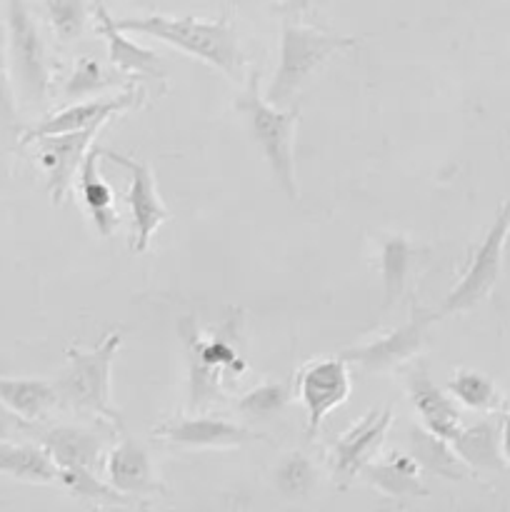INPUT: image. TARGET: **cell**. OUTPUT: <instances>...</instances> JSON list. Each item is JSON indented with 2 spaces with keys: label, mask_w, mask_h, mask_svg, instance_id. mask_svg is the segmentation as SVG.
<instances>
[{
  "label": "cell",
  "mask_w": 510,
  "mask_h": 512,
  "mask_svg": "<svg viewBox=\"0 0 510 512\" xmlns=\"http://www.w3.org/2000/svg\"><path fill=\"white\" fill-rule=\"evenodd\" d=\"M415 248L403 235H388L380 245V273H383V308H393L403 295L405 283L413 273Z\"/></svg>",
  "instance_id": "cell-25"
},
{
  "label": "cell",
  "mask_w": 510,
  "mask_h": 512,
  "mask_svg": "<svg viewBox=\"0 0 510 512\" xmlns=\"http://www.w3.org/2000/svg\"><path fill=\"white\" fill-rule=\"evenodd\" d=\"M98 130H83V133H63V135H45V138L33 140L25 148H33V158L43 168L45 180H48V193L55 205L63 203L73 190L78 170L83 165L85 155L93 148V140Z\"/></svg>",
  "instance_id": "cell-12"
},
{
  "label": "cell",
  "mask_w": 510,
  "mask_h": 512,
  "mask_svg": "<svg viewBox=\"0 0 510 512\" xmlns=\"http://www.w3.org/2000/svg\"><path fill=\"white\" fill-rule=\"evenodd\" d=\"M500 455L505 468L510 470V413L500 415Z\"/></svg>",
  "instance_id": "cell-33"
},
{
  "label": "cell",
  "mask_w": 510,
  "mask_h": 512,
  "mask_svg": "<svg viewBox=\"0 0 510 512\" xmlns=\"http://www.w3.org/2000/svg\"><path fill=\"white\" fill-rule=\"evenodd\" d=\"M125 33L150 35L160 43L178 48L203 63L213 65L220 73L228 75L230 80L243 78L245 55L240 50L238 33L225 18L205 20L195 15H140V18H120L115 20Z\"/></svg>",
  "instance_id": "cell-1"
},
{
  "label": "cell",
  "mask_w": 510,
  "mask_h": 512,
  "mask_svg": "<svg viewBox=\"0 0 510 512\" xmlns=\"http://www.w3.org/2000/svg\"><path fill=\"white\" fill-rule=\"evenodd\" d=\"M155 438L168 440V443L178 445V448H240V445L258 443V440H268L265 435L255 433V430L245 428V425H235L230 420L210 418V415H195V418H178L170 423L160 425L153 430Z\"/></svg>",
  "instance_id": "cell-15"
},
{
  "label": "cell",
  "mask_w": 510,
  "mask_h": 512,
  "mask_svg": "<svg viewBox=\"0 0 510 512\" xmlns=\"http://www.w3.org/2000/svg\"><path fill=\"white\" fill-rule=\"evenodd\" d=\"M95 20H98V33L108 43V60L113 68L123 70V73L148 75V78H163V58L155 50L133 43L125 30L115 25V18H110L100 0L95 3Z\"/></svg>",
  "instance_id": "cell-18"
},
{
  "label": "cell",
  "mask_w": 510,
  "mask_h": 512,
  "mask_svg": "<svg viewBox=\"0 0 510 512\" xmlns=\"http://www.w3.org/2000/svg\"><path fill=\"white\" fill-rule=\"evenodd\" d=\"M433 320H438L435 313L415 310L413 318L400 325L398 330L383 335V338L370 340L365 345H358V348L345 350L343 358L348 363H355L358 368H363L365 373H383V370L395 368V365L408 363L423 348L425 330H428V325Z\"/></svg>",
  "instance_id": "cell-13"
},
{
  "label": "cell",
  "mask_w": 510,
  "mask_h": 512,
  "mask_svg": "<svg viewBox=\"0 0 510 512\" xmlns=\"http://www.w3.org/2000/svg\"><path fill=\"white\" fill-rule=\"evenodd\" d=\"M510 235V200H505L498 208L493 225L485 233L483 243L478 245V250L470 258L468 270L463 273V278L458 280L453 290H450L448 298L443 300L440 310H435V318H445V315L465 313V310H473L475 305L483 303L490 293H493L495 283L500 280L503 273V255H505V243H508Z\"/></svg>",
  "instance_id": "cell-7"
},
{
  "label": "cell",
  "mask_w": 510,
  "mask_h": 512,
  "mask_svg": "<svg viewBox=\"0 0 510 512\" xmlns=\"http://www.w3.org/2000/svg\"><path fill=\"white\" fill-rule=\"evenodd\" d=\"M288 398L290 390L285 385H260L238 400V410L248 418H270L285 408Z\"/></svg>",
  "instance_id": "cell-30"
},
{
  "label": "cell",
  "mask_w": 510,
  "mask_h": 512,
  "mask_svg": "<svg viewBox=\"0 0 510 512\" xmlns=\"http://www.w3.org/2000/svg\"><path fill=\"white\" fill-rule=\"evenodd\" d=\"M105 473H108V483L115 490H120L128 498H135L143 503L145 498L155 493H165L163 483L158 480L150 460L148 450L133 438L123 435L118 445L105 458Z\"/></svg>",
  "instance_id": "cell-16"
},
{
  "label": "cell",
  "mask_w": 510,
  "mask_h": 512,
  "mask_svg": "<svg viewBox=\"0 0 510 512\" xmlns=\"http://www.w3.org/2000/svg\"><path fill=\"white\" fill-rule=\"evenodd\" d=\"M120 345H123V335L110 333L93 350H65L68 368L55 380V390H58L60 405L75 413L105 420L123 433V418L110 395V375H113V360Z\"/></svg>",
  "instance_id": "cell-3"
},
{
  "label": "cell",
  "mask_w": 510,
  "mask_h": 512,
  "mask_svg": "<svg viewBox=\"0 0 510 512\" xmlns=\"http://www.w3.org/2000/svg\"><path fill=\"white\" fill-rule=\"evenodd\" d=\"M43 5L50 28L58 35V40L70 43V40L80 38V33L85 30V20H88L85 0H43Z\"/></svg>",
  "instance_id": "cell-28"
},
{
  "label": "cell",
  "mask_w": 510,
  "mask_h": 512,
  "mask_svg": "<svg viewBox=\"0 0 510 512\" xmlns=\"http://www.w3.org/2000/svg\"><path fill=\"white\" fill-rule=\"evenodd\" d=\"M108 85L110 78L103 73V68L95 60L80 58L63 90L65 98H85V95H95L98 90L108 88Z\"/></svg>",
  "instance_id": "cell-31"
},
{
  "label": "cell",
  "mask_w": 510,
  "mask_h": 512,
  "mask_svg": "<svg viewBox=\"0 0 510 512\" xmlns=\"http://www.w3.org/2000/svg\"><path fill=\"white\" fill-rule=\"evenodd\" d=\"M100 150L103 148H98V145H93V148L88 150L75 180H78V193L80 200H83V208L88 210L95 230H98L103 238H110V235L115 233V228H118L120 220L118 213H115L113 190H110V185L105 183L103 175H100L98 170V160L103 158Z\"/></svg>",
  "instance_id": "cell-21"
},
{
  "label": "cell",
  "mask_w": 510,
  "mask_h": 512,
  "mask_svg": "<svg viewBox=\"0 0 510 512\" xmlns=\"http://www.w3.org/2000/svg\"><path fill=\"white\" fill-rule=\"evenodd\" d=\"M8 68L20 100L30 105H43L48 100V48L28 0H8Z\"/></svg>",
  "instance_id": "cell-5"
},
{
  "label": "cell",
  "mask_w": 510,
  "mask_h": 512,
  "mask_svg": "<svg viewBox=\"0 0 510 512\" xmlns=\"http://www.w3.org/2000/svg\"><path fill=\"white\" fill-rule=\"evenodd\" d=\"M238 110L243 115L253 143L268 163L275 183L290 200L298 198L295 180V130H298L300 108H278L268 103L260 93L258 73L250 75L248 85L238 98Z\"/></svg>",
  "instance_id": "cell-2"
},
{
  "label": "cell",
  "mask_w": 510,
  "mask_h": 512,
  "mask_svg": "<svg viewBox=\"0 0 510 512\" xmlns=\"http://www.w3.org/2000/svg\"><path fill=\"white\" fill-rule=\"evenodd\" d=\"M60 485L68 490L73 498L83 500L88 505H108V508H133L140 505V500L128 498L120 490H115L108 480L98 475V470H83V468H68L60 470Z\"/></svg>",
  "instance_id": "cell-26"
},
{
  "label": "cell",
  "mask_w": 510,
  "mask_h": 512,
  "mask_svg": "<svg viewBox=\"0 0 510 512\" xmlns=\"http://www.w3.org/2000/svg\"><path fill=\"white\" fill-rule=\"evenodd\" d=\"M38 443L53 455L58 470L83 468L98 470L103 463V438L93 430L73 428V425H53L45 430H33Z\"/></svg>",
  "instance_id": "cell-17"
},
{
  "label": "cell",
  "mask_w": 510,
  "mask_h": 512,
  "mask_svg": "<svg viewBox=\"0 0 510 512\" xmlns=\"http://www.w3.org/2000/svg\"><path fill=\"white\" fill-rule=\"evenodd\" d=\"M145 100L143 88H128L123 93L113 95V98H90L83 103L68 105V108L58 110V113L48 115L40 123L30 125L20 133L18 143L30 145L33 140L45 138V135H63V133H83V130H100V125L108 123L113 115L123 113V110L140 105Z\"/></svg>",
  "instance_id": "cell-11"
},
{
  "label": "cell",
  "mask_w": 510,
  "mask_h": 512,
  "mask_svg": "<svg viewBox=\"0 0 510 512\" xmlns=\"http://www.w3.org/2000/svg\"><path fill=\"white\" fill-rule=\"evenodd\" d=\"M390 425H393V410L390 405H383V408L365 413L358 423H353L343 435L335 438L330 468H333L340 488H348L350 480L358 478L373 463L375 455L383 448Z\"/></svg>",
  "instance_id": "cell-9"
},
{
  "label": "cell",
  "mask_w": 510,
  "mask_h": 512,
  "mask_svg": "<svg viewBox=\"0 0 510 512\" xmlns=\"http://www.w3.org/2000/svg\"><path fill=\"white\" fill-rule=\"evenodd\" d=\"M0 475L33 485L60 483L58 465L40 443L0 440Z\"/></svg>",
  "instance_id": "cell-22"
},
{
  "label": "cell",
  "mask_w": 510,
  "mask_h": 512,
  "mask_svg": "<svg viewBox=\"0 0 510 512\" xmlns=\"http://www.w3.org/2000/svg\"><path fill=\"white\" fill-rule=\"evenodd\" d=\"M508 512H510V510H508Z\"/></svg>",
  "instance_id": "cell-35"
},
{
  "label": "cell",
  "mask_w": 510,
  "mask_h": 512,
  "mask_svg": "<svg viewBox=\"0 0 510 512\" xmlns=\"http://www.w3.org/2000/svg\"><path fill=\"white\" fill-rule=\"evenodd\" d=\"M295 390L300 405L308 413V433L315 435L323 420L350 398L353 380H350L348 360L343 355L310 360L298 370Z\"/></svg>",
  "instance_id": "cell-8"
},
{
  "label": "cell",
  "mask_w": 510,
  "mask_h": 512,
  "mask_svg": "<svg viewBox=\"0 0 510 512\" xmlns=\"http://www.w3.org/2000/svg\"><path fill=\"white\" fill-rule=\"evenodd\" d=\"M405 390L410 395V403L415 405L420 415V423L438 438L453 443L460 430L465 428L463 415H460L458 403L450 398L448 390L438 388L430 378L428 368L423 363L410 365L405 370Z\"/></svg>",
  "instance_id": "cell-14"
},
{
  "label": "cell",
  "mask_w": 510,
  "mask_h": 512,
  "mask_svg": "<svg viewBox=\"0 0 510 512\" xmlns=\"http://www.w3.org/2000/svg\"><path fill=\"white\" fill-rule=\"evenodd\" d=\"M275 483H278V490L285 498H305L315 483V470L305 455L293 453L285 458L283 465H280L278 475H275Z\"/></svg>",
  "instance_id": "cell-29"
},
{
  "label": "cell",
  "mask_w": 510,
  "mask_h": 512,
  "mask_svg": "<svg viewBox=\"0 0 510 512\" xmlns=\"http://www.w3.org/2000/svg\"><path fill=\"white\" fill-rule=\"evenodd\" d=\"M238 325L240 323L235 320L233 313L218 333L203 338L200 330L193 325V318H185L180 323V338H183L185 350H188L190 363V403H193V408L203 410L210 403L223 398V393H220L223 370L240 363L238 350L233 345Z\"/></svg>",
  "instance_id": "cell-6"
},
{
  "label": "cell",
  "mask_w": 510,
  "mask_h": 512,
  "mask_svg": "<svg viewBox=\"0 0 510 512\" xmlns=\"http://www.w3.org/2000/svg\"><path fill=\"white\" fill-rule=\"evenodd\" d=\"M350 45H355L353 38L308 28L300 20L288 18L283 23V33H280L278 70H275L273 80H270V88L265 90V100L278 105V108L290 105V100L303 88L305 80L330 55L340 53V50L350 48Z\"/></svg>",
  "instance_id": "cell-4"
},
{
  "label": "cell",
  "mask_w": 510,
  "mask_h": 512,
  "mask_svg": "<svg viewBox=\"0 0 510 512\" xmlns=\"http://www.w3.org/2000/svg\"><path fill=\"white\" fill-rule=\"evenodd\" d=\"M100 153H103V158H108L113 165H120L130 175L128 195H125L130 218H133V240H130V248H133V253H145L153 235L163 225V220L170 218L168 208L163 205L158 188H155L153 173H150V168L143 160H135L125 153H115V150L108 148H103Z\"/></svg>",
  "instance_id": "cell-10"
},
{
  "label": "cell",
  "mask_w": 510,
  "mask_h": 512,
  "mask_svg": "<svg viewBox=\"0 0 510 512\" xmlns=\"http://www.w3.org/2000/svg\"><path fill=\"white\" fill-rule=\"evenodd\" d=\"M0 405L25 425H38L60 405L55 383L35 378H0Z\"/></svg>",
  "instance_id": "cell-19"
},
{
  "label": "cell",
  "mask_w": 510,
  "mask_h": 512,
  "mask_svg": "<svg viewBox=\"0 0 510 512\" xmlns=\"http://www.w3.org/2000/svg\"><path fill=\"white\" fill-rule=\"evenodd\" d=\"M420 470L423 468L413 455L390 453L388 458L378 460V463L373 460L360 475L383 495L405 503V500H418L428 495V488L420 480Z\"/></svg>",
  "instance_id": "cell-20"
},
{
  "label": "cell",
  "mask_w": 510,
  "mask_h": 512,
  "mask_svg": "<svg viewBox=\"0 0 510 512\" xmlns=\"http://www.w3.org/2000/svg\"><path fill=\"white\" fill-rule=\"evenodd\" d=\"M453 450L470 470H503V455H500V425L475 423L465 425L453 440Z\"/></svg>",
  "instance_id": "cell-24"
},
{
  "label": "cell",
  "mask_w": 510,
  "mask_h": 512,
  "mask_svg": "<svg viewBox=\"0 0 510 512\" xmlns=\"http://www.w3.org/2000/svg\"><path fill=\"white\" fill-rule=\"evenodd\" d=\"M410 440V455L418 460V465L428 473L440 475L445 480H465L473 478V470L458 458V453L453 450V445L448 440L438 438L430 430L425 428H410L408 430Z\"/></svg>",
  "instance_id": "cell-23"
},
{
  "label": "cell",
  "mask_w": 510,
  "mask_h": 512,
  "mask_svg": "<svg viewBox=\"0 0 510 512\" xmlns=\"http://www.w3.org/2000/svg\"><path fill=\"white\" fill-rule=\"evenodd\" d=\"M448 393L463 408L480 410V413H493V410L505 413V398L500 395L498 385L473 370H460L455 378H450Z\"/></svg>",
  "instance_id": "cell-27"
},
{
  "label": "cell",
  "mask_w": 510,
  "mask_h": 512,
  "mask_svg": "<svg viewBox=\"0 0 510 512\" xmlns=\"http://www.w3.org/2000/svg\"><path fill=\"white\" fill-rule=\"evenodd\" d=\"M15 100H18V93H15L8 58H5V53L0 50V125L8 130H20V115Z\"/></svg>",
  "instance_id": "cell-32"
},
{
  "label": "cell",
  "mask_w": 510,
  "mask_h": 512,
  "mask_svg": "<svg viewBox=\"0 0 510 512\" xmlns=\"http://www.w3.org/2000/svg\"><path fill=\"white\" fill-rule=\"evenodd\" d=\"M315 0H285V13L293 20H300L310 8H313Z\"/></svg>",
  "instance_id": "cell-34"
}]
</instances>
